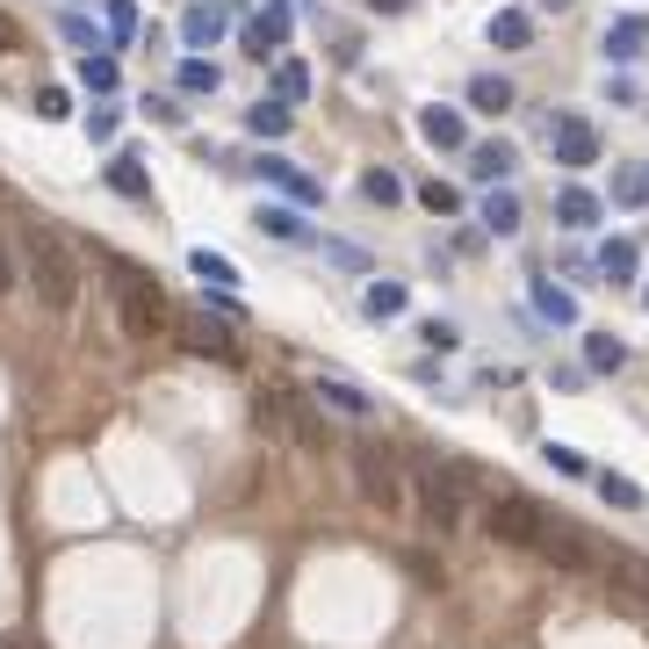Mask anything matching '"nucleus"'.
<instances>
[{"instance_id": "c85d7f7f", "label": "nucleus", "mask_w": 649, "mask_h": 649, "mask_svg": "<svg viewBox=\"0 0 649 649\" xmlns=\"http://www.w3.org/2000/svg\"><path fill=\"white\" fill-rule=\"evenodd\" d=\"M361 195H368L376 209H390V203H405V181H397L390 167H368V173H361Z\"/></svg>"}, {"instance_id": "f3484780", "label": "nucleus", "mask_w": 649, "mask_h": 649, "mask_svg": "<svg viewBox=\"0 0 649 649\" xmlns=\"http://www.w3.org/2000/svg\"><path fill=\"white\" fill-rule=\"evenodd\" d=\"M80 87L94 94V102H116V87H123V66L109 52H87L80 58Z\"/></svg>"}, {"instance_id": "2f4dec72", "label": "nucleus", "mask_w": 649, "mask_h": 649, "mask_svg": "<svg viewBox=\"0 0 649 649\" xmlns=\"http://www.w3.org/2000/svg\"><path fill=\"white\" fill-rule=\"evenodd\" d=\"M246 130L282 137V130H289V109H282V102H253V109H246Z\"/></svg>"}, {"instance_id": "f704fd0d", "label": "nucleus", "mask_w": 649, "mask_h": 649, "mask_svg": "<svg viewBox=\"0 0 649 649\" xmlns=\"http://www.w3.org/2000/svg\"><path fill=\"white\" fill-rule=\"evenodd\" d=\"M599 498H606V505H620V513H642V491H635L628 477H614V469L599 477Z\"/></svg>"}, {"instance_id": "bb28decb", "label": "nucleus", "mask_w": 649, "mask_h": 649, "mask_svg": "<svg viewBox=\"0 0 649 649\" xmlns=\"http://www.w3.org/2000/svg\"><path fill=\"white\" fill-rule=\"evenodd\" d=\"M304 94H310V66H304V58H282V66H274V102L296 109Z\"/></svg>"}, {"instance_id": "c756f323", "label": "nucleus", "mask_w": 649, "mask_h": 649, "mask_svg": "<svg viewBox=\"0 0 649 649\" xmlns=\"http://www.w3.org/2000/svg\"><path fill=\"white\" fill-rule=\"evenodd\" d=\"M260 231H274V239H289V246H310L304 217H296V209H274V203H260Z\"/></svg>"}, {"instance_id": "0eeeda50", "label": "nucleus", "mask_w": 649, "mask_h": 649, "mask_svg": "<svg viewBox=\"0 0 649 649\" xmlns=\"http://www.w3.org/2000/svg\"><path fill=\"white\" fill-rule=\"evenodd\" d=\"M462 469H426V477H419V505H426V520L441 534H455L462 527Z\"/></svg>"}, {"instance_id": "dca6fc26", "label": "nucleus", "mask_w": 649, "mask_h": 649, "mask_svg": "<svg viewBox=\"0 0 649 649\" xmlns=\"http://www.w3.org/2000/svg\"><path fill=\"white\" fill-rule=\"evenodd\" d=\"M534 548H542L548 563H563V570H592V548L578 542V527H548V534H542Z\"/></svg>"}, {"instance_id": "f8f14e48", "label": "nucleus", "mask_w": 649, "mask_h": 649, "mask_svg": "<svg viewBox=\"0 0 649 649\" xmlns=\"http://www.w3.org/2000/svg\"><path fill=\"white\" fill-rule=\"evenodd\" d=\"M310 405H324V411H346V419H368V411H376V397L361 390V383H346V376H318Z\"/></svg>"}, {"instance_id": "412c9836", "label": "nucleus", "mask_w": 649, "mask_h": 649, "mask_svg": "<svg viewBox=\"0 0 649 649\" xmlns=\"http://www.w3.org/2000/svg\"><path fill=\"white\" fill-rule=\"evenodd\" d=\"M469 109L505 116V109H513V80H505V72H477V80H469Z\"/></svg>"}, {"instance_id": "f03ea898", "label": "nucleus", "mask_w": 649, "mask_h": 649, "mask_svg": "<svg viewBox=\"0 0 649 649\" xmlns=\"http://www.w3.org/2000/svg\"><path fill=\"white\" fill-rule=\"evenodd\" d=\"M30 289L44 310H72L80 304V260L58 231H30Z\"/></svg>"}, {"instance_id": "72a5a7b5", "label": "nucleus", "mask_w": 649, "mask_h": 649, "mask_svg": "<svg viewBox=\"0 0 649 649\" xmlns=\"http://www.w3.org/2000/svg\"><path fill=\"white\" fill-rule=\"evenodd\" d=\"M189 267L203 274V282H217V289H231V282H239V267H231L224 253H209V246H203V253H189Z\"/></svg>"}, {"instance_id": "b1692460", "label": "nucleus", "mask_w": 649, "mask_h": 649, "mask_svg": "<svg viewBox=\"0 0 649 649\" xmlns=\"http://www.w3.org/2000/svg\"><path fill=\"white\" fill-rule=\"evenodd\" d=\"M405 282H368V296H361V318H376V324H390V318H405Z\"/></svg>"}, {"instance_id": "ea45409f", "label": "nucleus", "mask_w": 649, "mask_h": 649, "mask_svg": "<svg viewBox=\"0 0 649 649\" xmlns=\"http://www.w3.org/2000/svg\"><path fill=\"white\" fill-rule=\"evenodd\" d=\"M58 30H66L80 52H94V22H87V15H58Z\"/></svg>"}, {"instance_id": "423d86ee", "label": "nucleus", "mask_w": 649, "mask_h": 649, "mask_svg": "<svg viewBox=\"0 0 649 649\" xmlns=\"http://www.w3.org/2000/svg\"><path fill=\"white\" fill-rule=\"evenodd\" d=\"M542 130H548V159H556V167H570V173H578V167H599V152H606V137H599L584 116H570V109H563V116H548Z\"/></svg>"}, {"instance_id": "a211bd4d", "label": "nucleus", "mask_w": 649, "mask_h": 649, "mask_svg": "<svg viewBox=\"0 0 649 649\" xmlns=\"http://www.w3.org/2000/svg\"><path fill=\"white\" fill-rule=\"evenodd\" d=\"M614 203L620 209H649V159H620L614 167Z\"/></svg>"}, {"instance_id": "1a4fd4ad", "label": "nucleus", "mask_w": 649, "mask_h": 649, "mask_svg": "<svg viewBox=\"0 0 649 649\" xmlns=\"http://www.w3.org/2000/svg\"><path fill=\"white\" fill-rule=\"evenodd\" d=\"M181 346L203 361H239V340L224 332V324H209V310H195V318H181Z\"/></svg>"}, {"instance_id": "49530a36", "label": "nucleus", "mask_w": 649, "mask_h": 649, "mask_svg": "<svg viewBox=\"0 0 649 649\" xmlns=\"http://www.w3.org/2000/svg\"><path fill=\"white\" fill-rule=\"evenodd\" d=\"M642 304H649V289H642Z\"/></svg>"}, {"instance_id": "5701e85b", "label": "nucleus", "mask_w": 649, "mask_h": 649, "mask_svg": "<svg viewBox=\"0 0 649 649\" xmlns=\"http://www.w3.org/2000/svg\"><path fill=\"white\" fill-rule=\"evenodd\" d=\"M145 181H152V173H145V159H137V152L109 159V189H116L123 203H145V195H152V189H145Z\"/></svg>"}, {"instance_id": "c03bdc74", "label": "nucleus", "mask_w": 649, "mask_h": 649, "mask_svg": "<svg viewBox=\"0 0 649 649\" xmlns=\"http://www.w3.org/2000/svg\"><path fill=\"white\" fill-rule=\"evenodd\" d=\"M368 8H376V15H411L419 0H368Z\"/></svg>"}, {"instance_id": "f257e3e1", "label": "nucleus", "mask_w": 649, "mask_h": 649, "mask_svg": "<svg viewBox=\"0 0 649 649\" xmlns=\"http://www.w3.org/2000/svg\"><path fill=\"white\" fill-rule=\"evenodd\" d=\"M116 310H123V332L130 340H167L173 332V304H167V289H159L152 274H137L130 260H116Z\"/></svg>"}, {"instance_id": "4468645a", "label": "nucleus", "mask_w": 649, "mask_h": 649, "mask_svg": "<svg viewBox=\"0 0 649 649\" xmlns=\"http://www.w3.org/2000/svg\"><path fill=\"white\" fill-rule=\"evenodd\" d=\"M599 217H606V195L599 189H563L556 195V224H563V231H592Z\"/></svg>"}, {"instance_id": "9b49d317", "label": "nucleus", "mask_w": 649, "mask_h": 649, "mask_svg": "<svg viewBox=\"0 0 649 649\" xmlns=\"http://www.w3.org/2000/svg\"><path fill=\"white\" fill-rule=\"evenodd\" d=\"M282 44H289V0H267V8L246 22V52L267 58V52H282Z\"/></svg>"}, {"instance_id": "20e7f679", "label": "nucleus", "mask_w": 649, "mask_h": 649, "mask_svg": "<svg viewBox=\"0 0 649 649\" xmlns=\"http://www.w3.org/2000/svg\"><path fill=\"white\" fill-rule=\"evenodd\" d=\"M483 534H491V542H505V548H534V542L548 534L542 498H527V491H498L491 505H483Z\"/></svg>"}, {"instance_id": "37998d69", "label": "nucleus", "mask_w": 649, "mask_h": 649, "mask_svg": "<svg viewBox=\"0 0 649 649\" xmlns=\"http://www.w3.org/2000/svg\"><path fill=\"white\" fill-rule=\"evenodd\" d=\"M15 289V260H8V239H0V296Z\"/></svg>"}, {"instance_id": "e433bc0d", "label": "nucleus", "mask_w": 649, "mask_h": 649, "mask_svg": "<svg viewBox=\"0 0 649 649\" xmlns=\"http://www.w3.org/2000/svg\"><path fill=\"white\" fill-rule=\"evenodd\" d=\"M542 455H548V469H556V477H584V455H578V447H556V441H548Z\"/></svg>"}, {"instance_id": "aec40b11", "label": "nucleus", "mask_w": 649, "mask_h": 649, "mask_svg": "<svg viewBox=\"0 0 649 649\" xmlns=\"http://www.w3.org/2000/svg\"><path fill=\"white\" fill-rule=\"evenodd\" d=\"M635 246H642V239H614L606 253H599V274H606L614 289H628L635 274H642V253H635Z\"/></svg>"}, {"instance_id": "393cba45", "label": "nucleus", "mask_w": 649, "mask_h": 649, "mask_svg": "<svg viewBox=\"0 0 649 649\" xmlns=\"http://www.w3.org/2000/svg\"><path fill=\"white\" fill-rule=\"evenodd\" d=\"M534 310H542L548 324H578V296H570V289H556L548 274H534Z\"/></svg>"}, {"instance_id": "a18cd8bd", "label": "nucleus", "mask_w": 649, "mask_h": 649, "mask_svg": "<svg viewBox=\"0 0 649 649\" xmlns=\"http://www.w3.org/2000/svg\"><path fill=\"white\" fill-rule=\"evenodd\" d=\"M542 8H570V0H542Z\"/></svg>"}, {"instance_id": "cd10ccee", "label": "nucleus", "mask_w": 649, "mask_h": 649, "mask_svg": "<svg viewBox=\"0 0 649 649\" xmlns=\"http://www.w3.org/2000/svg\"><path fill=\"white\" fill-rule=\"evenodd\" d=\"M584 361H592V376H614L620 361H628V346L614 332H584Z\"/></svg>"}, {"instance_id": "c9c22d12", "label": "nucleus", "mask_w": 649, "mask_h": 649, "mask_svg": "<svg viewBox=\"0 0 649 649\" xmlns=\"http://www.w3.org/2000/svg\"><path fill=\"white\" fill-rule=\"evenodd\" d=\"M419 203H426L433 217H455V209H462V195L447 189V181H426V189H419Z\"/></svg>"}, {"instance_id": "ddd939ff", "label": "nucleus", "mask_w": 649, "mask_h": 649, "mask_svg": "<svg viewBox=\"0 0 649 649\" xmlns=\"http://www.w3.org/2000/svg\"><path fill=\"white\" fill-rule=\"evenodd\" d=\"M260 181H267V189H282V195H289V203H324V189H318V181H310V173L304 167H289V159H260Z\"/></svg>"}, {"instance_id": "a878e982", "label": "nucleus", "mask_w": 649, "mask_h": 649, "mask_svg": "<svg viewBox=\"0 0 649 649\" xmlns=\"http://www.w3.org/2000/svg\"><path fill=\"white\" fill-rule=\"evenodd\" d=\"M483 231H498V239H513V231H520V195L513 189L483 195Z\"/></svg>"}, {"instance_id": "39448f33", "label": "nucleus", "mask_w": 649, "mask_h": 649, "mask_svg": "<svg viewBox=\"0 0 649 649\" xmlns=\"http://www.w3.org/2000/svg\"><path fill=\"white\" fill-rule=\"evenodd\" d=\"M354 483H361V498H368V505H383V513H397V505H405V477H397L390 447H376V441H354Z\"/></svg>"}, {"instance_id": "79ce46f5", "label": "nucleus", "mask_w": 649, "mask_h": 649, "mask_svg": "<svg viewBox=\"0 0 649 649\" xmlns=\"http://www.w3.org/2000/svg\"><path fill=\"white\" fill-rule=\"evenodd\" d=\"M87 137H116V109H87Z\"/></svg>"}, {"instance_id": "6e6552de", "label": "nucleus", "mask_w": 649, "mask_h": 649, "mask_svg": "<svg viewBox=\"0 0 649 649\" xmlns=\"http://www.w3.org/2000/svg\"><path fill=\"white\" fill-rule=\"evenodd\" d=\"M419 137H426L433 152H469V116L447 102H426L419 109Z\"/></svg>"}, {"instance_id": "6ab92c4d", "label": "nucleus", "mask_w": 649, "mask_h": 649, "mask_svg": "<svg viewBox=\"0 0 649 649\" xmlns=\"http://www.w3.org/2000/svg\"><path fill=\"white\" fill-rule=\"evenodd\" d=\"M483 36H491L498 52H527V44H534V15H520V8H498Z\"/></svg>"}, {"instance_id": "4c0bfd02", "label": "nucleus", "mask_w": 649, "mask_h": 649, "mask_svg": "<svg viewBox=\"0 0 649 649\" xmlns=\"http://www.w3.org/2000/svg\"><path fill=\"white\" fill-rule=\"evenodd\" d=\"M22 44H30V30H22V22L8 15V8H0V58H15Z\"/></svg>"}, {"instance_id": "2eb2a0df", "label": "nucleus", "mask_w": 649, "mask_h": 649, "mask_svg": "<svg viewBox=\"0 0 649 649\" xmlns=\"http://www.w3.org/2000/svg\"><path fill=\"white\" fill-rule=\"evenodd\" d=\"M513 167H520V152L505 145V137H483V145H469V173H477V181H513Z\"/></svg>"}, {"instance_id": "58836bf2", "label": "nucleus", "mask_w": 649, "mask_h": 649, "mask_svg": "<svg viewBox=\"0 0 649 649\" xmlns=\"http://www.w3.org/2000/svg\"><path fill=\"white\" fill-rule=\"evenodd\" d=\"M66 109H72L66 87H36V116H66Z\"/></svg>"}, {"instance_id": "473e14b6", "label": "nucleus", "mask_w": 649, "mask_h": 649, "mask_svg": "<svg viewBox=\"0 0 649 649\" xmlns=\"http://www.w3.org/2000/svg\"><path fill=\"white\" fill-rule=\"evenodd\" d=\"M102 22H109V44H130L137 36V0H109Z\"/></svg>"}, {"instance_id": "9d476101", "label": "nucleus", "mask_w": 649, "mask_h": 649, "mask_svg": "<svg viewBox=\"0 0 649 649\" xmlns=\"http://www.w3.org/2000/svg\"><path fill=\"white\" fill-rule=\"evenodd\" d=\"M224 30H231V0H195L189 15H181V36H189V52H209Z\"/></svg>"}, {"instance_id": "4be33fe9", "label": "nucleus", "mask_w": 649, "mask_h": 649, "mask_svg": "<svg viewBox=\"0 0 649 649\" xmlns=\"http://www.w3.org/2000/svg\"><path fill=\"white\" fill-rule=\"evenodd\" d=\"M649 52V15H620L606 30V58H642Z\"/></svg>"}, {"instance_id": "7ed1b4c3", "label": "nucleus", "mask_w": 649, "mask_h": 649, "mask_svg": "<svg viewBox=\"0 0 649 649\" xmlns=\"http://www.w3.org/2000/svg\"><path fill=\"white\" fill-rule=\"evenodd\" d=\"M260 426H267V433H289V441L310 447V455L332 447V426H324L318 411H310V397H296V390H267V397H260Z\"/></svg>"}, {"instance_id": "7c9ffc66", "label": "nucleus", "mask_w": 649, "mask_h": 649, "mask_svg": "<svg viewBox=\"0 0 649 649\" xmlns=\"http://www.w3.org/2000/svg\"><path fill=\"white\" fill-rule=\"evenodd\" d=\"M173 80H181V94H217V80H224V72H217V66H209V58H203V52H195V58H189V66L173 72Z\"/></svg>"}, {"instance_id": "a19ab883", "label": "nucleus", "mask_w": 649, "mask_h": 649, "mask_svg": "<svg viewBox=\"0 0 649 649\" xmlns=\"http://www.w3.org/2000/svg\"><path fill=\"white\" fill-rule=\"evenodd\" d=\"M324 253H332V260H340V267H368V253H361V246H346V239H324Z\"/></svg>"}]
</instances>
